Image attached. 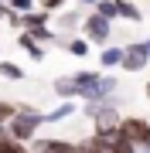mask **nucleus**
<instances>
[{
  "mask_svg": "<svg viewBox=\"0 0 150 153\" xmlns=\"http://www.w3.org/2000/svg\"><path fill=\"white\" fill-rule=\"evenodd\" d=\"M82 7H78V10H58L55 17H51V24H55V31L58 34H65V38H68V34H78V27H82Z\"/></svg>",
  "mask_w": 150,
  "mask_h": 153,
  "instance_id": "nucleus-7",
  "label": "nucleus"
},
{
  "mask_svg": "<svg viewBox=\"0 0 150 153\" xmlns=\"http://www.w3.org/2000/svg\"><path fill=\"white\" fill-rule=\"evenodd\" d=\"M51 92L58 95V102H65V99H78V85H75L72 75H58L51 82Z\"/></svg>",
  "mask_w": 150,
  "mask_h": 153,
  "instance_id": "nucleus-10",
  "label": "nucleus"
},
{
  "mask_svg": "<svg viewBox=\"0 0 150 153\" xmlns=\"http://www.w3.org/2000/svg\"><path fill=\"white\" fill-rule=\"evenodd\" d=\"M17 48H21L31 61H45V55H48V48H45V44H38L28 31H17Z\"/></svg>",
  "mask_w": 150,
  "mask_h": 153,
  "instance_id": "nucleus-8",
  "label": "nucleus"
},
{
  "mask_svg": "<svg viewBox=\"0 0 150 153\" xmlns=\"http://www.w3.org/2000/svg\"><path fill=\"white\" fill-rule=\"evenodd\" d=\"M7 7H10V10H34V7H38V0H7Z\"/></svg>",
  "mask_w": 150,
  "mask_h": 153,
  "instance_id": "nucleus-19",
  "label": "nucleus"
},
{
  "mask_svg": "<svg viewBox=\"0 0 150 153\" xmlns=\"http://www.w3.org/2000/svg\"><path fill=\"white\" fill-rule=\"evenodd\" d=\"M143 92H147V102H150V82H147V88H143Z\"/></svg>",
  "mask_w": 150,
  "mask_h": 153,
  "instance_id": "nucleus-25",
  "label": "nucleus"
},
{
  "mask_svg": "<svg viewBox=\"0 0 150 153\" xmlns=\"http://www.w3.org/2000/svg\"><path fill=\"white\" fill-rule=\"evenodd\" d=\"M119 61H123V48H119V44H102V51H99V65H102V71L119 68Z\"/></svg>",
  "mask_w": 150,
  "mask_h": 153,
  "instance_id": "nucleus-12",
  "label": "nucleus"
},
{
  "mask_svg": "<svg viewBox=\"0 0 150 153\" xmlns=\"http://www.w3.org/2000/svg\"><path fill=\"white\" fill-rule=\"evenodd\" d=\"M0 153H31V146H28V143H17L10 136H4V140H0Z\"/></svg>",
  "mask_w": 150,
  "mask_h": 153,
  "instance_id": "nucleus-17",
  "label": "nucleus"
},
{
  "mask_svg": "<svg viewBox=\"0 0 150 153\" xmlns=\"http://www.w3.org/2000/svg\"><path fill=\"white\" fill-rule=\"evenodd\" d=\"M116 133H119L123 140H130V143H143L147 133H150V123L143 119V116H119Z\"/></svg>",
  "mask_w": 150,
  "mask_h": 153,
  "instance_id": "nucleus-4",
  "label": "nucleus"
},
{
  "mask_svg": "<svg viewBox=\"0 0 150 153\" xmlns=\"http://www.w3.org/2000/svg\"><path fill=\"white\" fill-rule=\"evenodd\" d=\"M7 14H10V7H7V0H0V21H4Z\"/></svg>",
  "mask_w": 150,
  "mask_h": 153,
  "instance_id": "nucleus-22",
  "label": "nucleus"
},
{
  "mask_svg": "<svg viewBox=\"0 0 150 153\" xmlns=\"http://www.w3.org/2000/svg\"><path fill=\"white\" fill-rule=\"evenodd\" d=\"M150 65V58H147V51H143V44L133 41V44H126L123 48V61H119V68H126V71H143Z\"/></svg>",
  "mask_w": 150,
  "mask_h": 153,
  "instance_id": "nucleus-6",
  "label": "nucleus"
},
{
  "mask_svg": "<svg viewBox=\"0 0 150 153\" xmlns=\"http://www.w3.org/2000/svg\"><path fill=\"white\" fill-rule=\"evenodd\" d=\"M4 21H7V27H14V31H21V27H24V21H21V10H10V14L4 17Z\"/></svg>",
  "mask_w": 150,
  "mask_h": 153,
  "instance_id": "nucleus-21",
  "label": "nucleus"
},
{
  "mask_svg": "<svg viewBox=\"0 0 150 153\" xmlns=\"http://www.w3.org/2000/svg\"><path fill=\"white\" fill-rule=\"evenodd\" d=\"M61 48H65L68 55H75V58H89V48H92V44L85 41V38H78V34H68V38L61 41Z\"/></svg>",
  "mask_w": 150,
  "mask_h": 153,
  "instance_id": "nucleus-13",
  "label": "nucleus"
},
{
  "mask_svg": "<svg viewBox=\"0 0 150 153\" xmlns=\"http://www.w3.org/2000/svg\"><path fill=\"white\" fill-rule=\"evenodd\" d=\"M140 44H143V51H147V58H150V38H147V41H140Z\"/></svg>",
  "mask_w": 150,
  "mask_h": 153,
  "instance_id": "nucleus-24",
  "label": "nucleus"
},
{
  "mask_svg": "<svg viewBox=\"0 0 150 153\" xmlns=\"http://www.w3.org/2000/svg\"><path fill=\"white\" fill-rule=\"evenodd\" d=\"M78 31H82V38L89 41V44H99V48L113 41V21H106V17H99L96 10L82 17V27H78Z\"/></svg>",
  "mask_w": 150,
  "mask_h": 153,
  "instance_id": "nucleus-2",
  "label": "nucleus"
},
{
  "mask_svg": "<svg viewBox=\"0 0 150 153\" xmlns=\"http://www.w3.org/2000/svg\"><path fill=\"white\" fill-rule=\"evenodd\" d=\"M143 146H150V133H147V140H143Z\"/></svg>",
  "mask_w": 150,
  "mask_h": 153,
  "instance_id": "nucleus-26",
  "label": "nucleus"
},
{
  "mask_svg": "<svg viewBox=\"0 0 150 153\" xmlns=\"http://www.w3.org/2000/svg\"><path fill=\"white\" fill-rule=\"evenodd\" d=\"M116 14L123 17V21H130V24L143 21V10L137 7V0H116Z\"/></svg>",
  "mask_w": 150,
  "mask_h": 153,
  "instance_id": "nucleus-14",
  "label": "nucleus"
},
{
  "mask_svg": "<svg viewBox=\"0 0 150 153\" xmlns=\"http://www.w3.org/2000/svg\"><path fill=\"white\" fill-rule=\"evenodd\" d=\"M0 78H7V82H24L28 71H24V65H17V61L0 58Z\"/></svg>",
  "mask_w": 150,
  "mask_h": 153,
  "instance_id": "nucleus-15",
  "label": "nucleus"
},
{
  "mask_svg": "<svg viewBox=\"0 0 150 153\" xmlns=\"http://www.w3.org/2000/svg\"><path fill=\"white\" fill-rule=\"evenodd\" d=\"M41 126H45V112L28 105V102H17V112L7 119V136L17 143H31L41 133Z\"/></svg>",
  "mask_w": 150,
  "mask_h": 153,
  "instance_id": "nucleus-1",
  "label": "nucleus"
},
{
  "mask_svg": "<svg viewBox=\"0 0 150 153\" xmlns=\"http://www.w3.org/2000/svg\"><path fill=\"white\" fill-rule=\"evenodd\" d=\"M78 109H75V99H65V102H58L55 109H48L45 112V126H55V123H65V119H72Z\"/></svg>",
  "mask_w": 150,
  "mask_h": 153,
  "instance_id": "nucleus-9",
  "label": "nucleus"
},
{
  "mask_svg": "<svg viewBox=\"0 0 150 153\" xmlns=\"http://www.w3.org/2000/svg\"><path fill=\"white\" fill-rule=\"evenodd\" d=\"M75 4H78V7H89V10H92V4H96V0H75Z\"/></svg>",
  "mask_w": 150,
  "mask_h": 153,
  "instance_id": "nucleus-23",
  "label": "nucleus"
},
{
  "mask_svg": "<svg viewBox=\"0 0 150 153\" xmlns=\"http://www.w3.org/2000/svg\"><path fill=\"white\" fill-rule=\"evenodd\" d=\"M92 10L96 14H99V17H106V21H116V0H96V4H92Z\"/></svg>",
  "mask_w": 150,
  "mask_h": 153,
  "instance_id": "nucleus-16",
  "label": "nucleus"
},
{
  "mask_svg": "<svg viewBox=\"0 0 150 153\" xmlns=\"http://www.w3.org/2000/svg\"><path fill=\"white\" fill-rule=\"evenodd\" d=\"M17 112V102H10V99H0V126H7V119Z\"/></svg>",
  "mask_w": 150,
  "mask_h": 153,
  "instance_id": "nucleus-18",
  "label": "nucleus"
},
{
  "mask_svg": "<svg viewBox=\"0 0 150 153\" xmlns=\"http://www.w3.org/2000/svg\"><path fill=\"white\" fill-rule=\"evenodd\" d=\"M38 7H41V10H51V14H58L61 7H65V0H38Z\"/></svg>",
  "mask_w": 150,
  "mask_h": 153,
  "instance_id": "nucleus-20",
  "label": "nucleus"
},
{
  "mask_svg": "<svg viewBox=\"0 0 150 153\" xmlns=\"http://www.w3.org/2000/svg\"><path fill=\"white\" fill-rule=\"evenodd\" d=\"M72 78H75V85H78V99H99V78H102V71H96V68H82V71H72Z\"/></svg>",
  "mask_w": 150,
  "mask_h": 153,
  "instance_id": "nucleus-5",
  "label": "nucleus"
},
{
  "mask_svg": "<svg viewBox=\"0 0 150 153\" xmlns=\"http://www.w3.org/2000/svg\"><path fill=\"white\" fill-rule=\"evenodd\" d=\"M51 10H41V7H34V10H24L21 14V21H24V27L21 31H34V27H45V24H51Z\"/></svg>",
  "mask_w": 150,
  "mask_h": 153,
  "instance_id": "nucleus-11",
  "label": "nucleus"
},
{
  "mask_svg": "<svg viewBox=\"0 0 150 153\" xmlns=\"http://www.w3.org/2000/svg\"><path fill=\"white\" fill-rule=\"evenodd\" d=\"M28 146H31V153H82L78 143L61 140V136H34Z\"/></svg>",
  "mask_w": 150,
  "mask_h": 153,
  "instance_id": "nucleus-3",
  "label": "nucleus"
}]
</instances>
